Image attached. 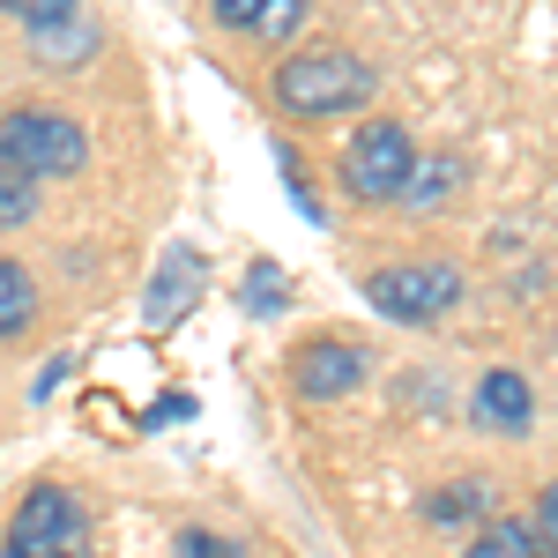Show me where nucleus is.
<instances>
[{"label":"nucleus","mask_w":558,"mask_h":558,"mask_svg":"<svg viewBox=\"0 0 558 558\" xmlns=\"http://www.w3.org/2000/svg\"><path fill=\"white\" fill-rule=\"evenodd\" d=\"M373 60H357L343 45H305L291 52L283 68H276V105L283 112H299V120H328V112H357V105H373Z\"/></svg>","instance_id":"obj_1"},{"label":"nucleus","mask_w":558,"mask_h":558,"mask_svg":"<svg viewBox=\"0 0 558 558\" xmlns=\"http://www.w3.org/2000/svg\"><path fill=\"white\" fill-rule=\"evenodd\" d=\"M454 299H462V276L447 260H402V268H373L365 276V305L402 320V328H425L439 313H454Z\"/></svg>","instance_id":"obj_2"},{"label":"nucleus","mask_w":558,"mask_h":558,"mask_svg":"<svg viewBox=\"0 0 558 558\" xmlns=\"http://www.w3.org/2000/svg\"><path fill=\"white\" fill-rule=\"evenodd\" d=\"M0 149L38 179V186L89 165V134L75 128V120H60V112H38V105H23V112H8V120H0Z\"/></svg>","instance_id":"obj_3"},{"label":"nucleus","mask_w":558,"mask_h":558,"mask_svg":"<svg viewBox=\"0 0 558 558\" xmlns=\"http://www.w3.org/2000/svg\"><path fill=\"white\" fill-rule=\"evenodd\" d=\"M0 551H15V558H68V551H83V507H75V492H60V484H31L23 507H15V521H8V536H0Z\"/></svg>","instance_id":"obj_4"},{"label":"nucleus","mask_w":558,"mask_h":558,"mask_svg":"<svg viewBox=\"0 0 558 558\" xmlns=\"http://www.w3.org/2000/svg\"><path fill=\"white\" fill-rule=\"evenodd\" d=\"M410 165H417L410 134L395 128V120H373V128L350 134V149H343V186L357 194V202H395V194H402V179H410Z\"/></svg>","instance_id":"obj_5"},{"label":"nucleus","mask_w":558,"mask_h":558,"mask_svg":"<svg viewBox=\"0 0 558 558\" xmlns=\"http://www.w3.org/2000/svg\"><path fill=\"white\" fill-rule=\"evenodd\" d=\"M202 276H209V260L194 254V246H165L157 276H149V291H142V320H149V328H172L179 313L202 299Z\"/></svg>","instance_id":"obj_6"},{"label":"nucleus","mask_w":558,"mask_h":558,"mask_svg":"<svg viewBox=\"0 0 558 558\" xmlns=\"http://www.w3.org/2000/svg\"><path fill=\"white\" fill-rule=\"evenodd\" d=\"M357 380H365V357L350 343H313L299 357V395L305 402H336V395H350Z\"/></svg>","instance_id":"obj_7"},{"label":"nucleus","mask_w":558,"mask_h":558,"mask_svg":"<svg viewBox=\"0 0 558 558\" xmlns=\"http://www.w3.org/2000/svg\"><path fill=\"white\" fill-rule=\"evenodd\" d=\"M97 45H105V31L89 15H60V23L31 31V60L38 68H83V60H97Z\"/></svg>","instance_id":"obj_8"},{"label":"nucleus","mask_w":558,"mask_h":558,"mask_svg":"<svg viewBox=\"0 0 558 558\" xmlns=\"http://www.w3.org/2000/svg\"><path fill=\"white\" fill-rule=\"evenodd\" d=\"M209 8H216L223 31H254L268 45H283L305 23V0H209Z\"/></svg>","instance_id":"obj_9"},{"label":"nucleus","mask_w":558,"mask_h":558,"mask_svg":"<svg viewBox=\"0 0 558 558\" xmlns=\"http://www.w3.org/2000/svg\"><path fill=\"white\" fill-rule=\"evenodd\" d=\"M476 417H484V425H499V432H529V425H536V395H529L521 373L499 365V373H484V380H476Z\"/></svg>","instance_id":"obj_10"},{"label":"nucleus","mask_w":558,"mask_h":558,"mask_svg":"<svg viewBox=\"0 0 558 558\" xmlns=\"http://www.w3.org/2000/svg\"><path fill=\"white\" fill-rule=\"evenodd\" d=\"M31 320H38V283H31V268L0 260V343L31 336Z\"/></svg>","instance_id":"obj_11"},{"label":"nucleus","mask_w":558,"mask_h":558,"mask_svg":"<svg viewBox=\"0 0 558 558\" xmlns=\"http://www.w3.org/2000/svg\"><path fill=\"white\" fill-rule=\"evenodd\" d=\"M432 529H470V521H492V484H447L425 499Z\"/></svg>","instance_id":"obj_12"},{"label":"nucleus","mask_w":558,"mask_h":558,"mask_svg":"<svg viewBox=\"0 0 558 558\" xmlns=\"http://www.w3.org/2000/svg\"><path fill=\"white\" fill-rule=\"evenodd\" d=\"M31 216H38V179L0 149V231H23Z\"/></svg>","instance_id":"obj_13"},{"label":"nucleus","mask_w":558,"mask_h":558,"mask_svg":"<svg viewBox=\"0 0 558 558\" xmlns=\"http://www.w3.org/2000/svg\"><path fill=\"white\" fill-rule=\"evenodd\" d=\"M454 186H462V165H447V157H439V165H425V157H417L395 202H410V209H432V202H447Z\"/></svg>","instance_id":"obj_14"},{"label":"nucleus","mask_w":558,"mask_h":558,"mask_svg":"<svg viewBox=\"0 0 558 558\" xmlns=\"http://www.w3.org/2000/svg\"><path fill=\"white\" fill-rule=\"evenodd\" d=\"M462 558H536V544H529V521H484Z\"/></svg>","instance_id":"obj_15"},{"label":"nucleus","mask_w":558,"mask_h":558,"mask_svg":"<svg viewBox=\"0 0 558 558\" xmlns=\"http://www.w3.org/2000/svg\"><path fill=\"white\" fill-rule=\"evenodd\" d=\"M246 313H283V268L276 260L246 268Z\"/></svg>","instance_id":"obj_16"},{"label":"nucleus","mask_w":558,"mask_h":558,"mask_svg":"<svg viewBox=\"0 0 558 558\" xmlns=\"http://www.w3.org/2000/svg\"><path fill=\"white\" fill-rule=\"evenodd\" d=\"M23 31H38V23H60V15H83V0H0Z\"/></svg>","instance_id":"obj_17"},{"label":"nucleus","mask_w":558,"mask_h":558,"mask_svg":"<svg viewBox=\"0 0 558 558\" xmlns=\"http://www.w3.org/2000/svg\"><path fill=\"white\" fill-rule=\"evenodd\" d=\"M172 558H246V551H239V544H223V536H209V529H179Z\"/></svg>","instance_id":"obj_18"},{"label":"nucleus","mask_w":558,"mask_h":558,"mask_svg":"<svg viewBox=\"0 0 558 558\" xmlns=\"http://www.w3.org/2000/svg\"><path fill=\"white\" fill-rule=\"evenodd\" d=\"M60 380H68V357H52V365H45V373H38V402H45V395H52V387H60Z\"/></svg>","instance_id":"obj_19"},{"label":"nucleus","mask_w":558,"mask_h":558,"mask_svg":"<svg viewBox=\"0 0 558 558\" xmlns=\"http://www.w3.org/2000/svg\"><path fill=\"white\" fill-rule=\"evenodd\" d=\"M68 558H89V551H68Z\"/></svg>","instance_id":"obj_20"},{"label":"nucleus","mask_w":558,"mask_h":558,"mask_svg":"<svg viewBox=\"0 0 558 558\" xmlns=\"http://www.w3.org/2000/svg\"><path fill=\"white\" fill-rule=\"evenodd\" d=\"M0 558H15V551H0Z\"/></svg>","instance_id":"obj_21"}]
</instances>
